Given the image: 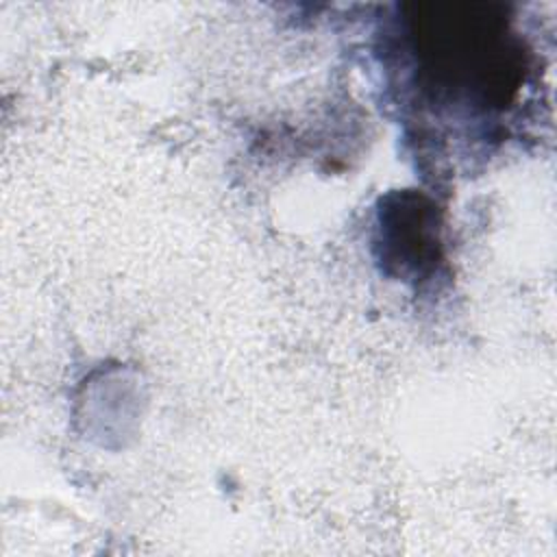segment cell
I'll return each instance as SVG.
<instances>
[{
    "instance_id": "1",
    "label": "cell",
    "mask_w": 557,
    "mask_h": 557,
    "mask_svg": "<svg viewBox=\"0 0 557 557\" xmlns=\"http://www.w3.org/2000/svg\"><path fill=\"white\" fill-rule=\"evenodd\" d=\"M411 30L426 61L446 85L485 89L498 98L496 89L513 85L520 50L507 33V22L492 4H422L411 15Z\"/></svg>"
}]
</instances>
